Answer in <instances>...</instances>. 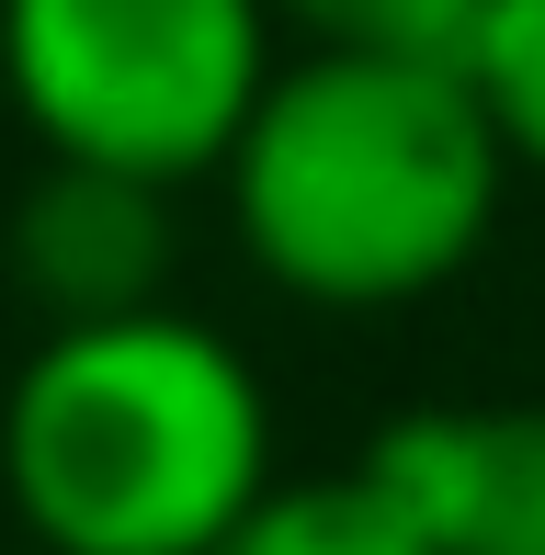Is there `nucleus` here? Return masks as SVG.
<instances>
[{
    "instance_id": "20e7f679",
    "label": "nucleus",
    "mask_w": 545,
    "mask_h": 555,
    "mask_svg": "<svg viewBox=\"0 0 545 555\" xmlns=\"http://www.w3.org/2000/svg\"><path fill=\"white\" fill-rule=\"evenodd\" d=\"M364 476L432 555H545V397L409 409L364 442Z\"/></svg>"
},
{
    "instance_id": "f257e3e1",
    "label": "nucleus",
    "mask_w": 545,
    "mask_h": 555,
    "mask_svg": "<svg viewBox=\"0 0 545 555\" xmlns=\"http://www.w3.org/2000/svg\"><path fill=\"white\" fill-rule=\"evenodd\" d=\"M228 238L272 295L318 318H386L478 272L511 205V147L455 57H353L307 46L272 57L262 103L239 114Z\"/></svg>"
},
{
    "instance_id": "7ed1b4c3",
    "label": "nucleus",
    "mask_w": 545,
    "mask_h": 555,
    "mask_svg": "<svg viewBox=\"0 0 545 555\" xmlns=\"http://www.w3.org/2000/svg\"><path fill=\"white\" fill-rule=\"evenodd\" d=\"M272 0H0V91L46 159L216 182L272 80Z\"/></svg>"
},
{
    "instance_id": "423d86ee",
    "label": "nucleus",
    "mask_w": 545,
    "mask_h": 555,
    "mask_svg": "<svg viewBox=\"0 0 545 555\" xmlns=\"http://www.w3.org/2000/svg\"><path fill=\"white\" fill-rule=\"evenodd\" d=\"M205 555H432V544L398 521V499L364 465H341V476H272Z\"/></svg>"
},
{
    "instance_id": "0eeeda50",
    "label": "nucleus",
    "mask_w": 545,
    "mask_h": 555,
    "mask_svg": "<svg viewBox=\"0 0 545 555\" xmlns=\"http://www.w3.org/2000/svg\"><path fill=\"white\" fill-rule=\"evenodd\" d=\"M466 80H478L489 125H500L511 170L545 182V0H489L466 35Z\"/></svg>"
},
{
    "instance_id": "6e6552de",
    "label": "nucleus",
    "mask_w": 545,
    "mask_h": 555,
    "mask_svg": "<svg viewBox=\"0 0 545 555\" xmlns=\"http://www.w3.org/2000/svg\"><path fill=\"white\" fill-rule=\"evenodd\" d=\"M489 0H272L295 46H353V57H455L466 68V35H478Z\"/></svg>"
},
{
    "instance_id": "f03ea898",
    "label": "nucleus",
    "mask_w": 545,
    "mask_h": 555,
    "mask_svg": "<svg viewBox=\"0 0 545 555\" xmlns=\"http://www.w3.org/2000/svg\"><path fill=\"white\" fill-rule=\"evenodd\" d=\"M272 397L205 318H68L0 386V499L35 555H205L272 488Z\"/></svg>"
},
{
    "instance_id": "39448f33",
    "label": "nucleus",
    "mask_w": 545,
    "mask_h": 555,
    "mask_svg": "<svg viewBox=\"0 0 545 555\" xmlns=\"http://www.w3.org/2000/svg\"><path fill=\"white\" fill-rule=\"evenodd\" d=\"M170 261H182V227H170V182H148V170L46 159L35 193L12 205V284L35 295L46 330L160 307Z\"/></svg>"
}]
</instances>
